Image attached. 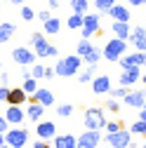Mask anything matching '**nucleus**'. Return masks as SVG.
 Listing matches in <instances>:
<instances>
[{"label": "nucleus", "mask_w": 146, "mask_h": 148, "mask_svg": "<svg viewBox=\"0 0 146 148\" xmlns=\"http://www.w3.org/2000/svg\"><path fill=\"white\" fill-rule=\"evenodd\" d=\"M80 66H83V57H78V54H71V57H64L57 61V66H54V73L61 78H71L76 75V73H80Z\"/></svg>", "instance_id": "obj_1"}, {"label": "nucleus", "mask_w": 146, "mask_h": 148, "mask_svg": "<svg viewBox=\"0 0 146 148\" xmlns=\"http://www.w3.org/2000/svg\"><path fill=\"white\" fill-rule=\"evenodd\" d=\"M125 54H127V40H120V38H111L101 49V57L106 61H120V57H125Z\"/></svg>", "instance_id": "obj_2"}, {"label": "nucleus", "mask_w": 146, "mask_h": 148, "mask_svg": "<svg viewBox=\"0 0 146 148\" xmlns=\"http://www.w3.org/2000/svg\"><path fill=\"white\" fill-rule=\"evenodd\" d=\"M31 42H33V52L38 54V57H57V54H59V47L50 45L43 33H33Z\"/></svg>", "instance_id": "obj_3"}, {"label": "nucleus", "mask_w": 146, "mask_h": 148, "mask_svg": "<svg viewBox=\"0 0 146 148\" xmlns=\"http://www.w3.org/2000/svg\"><path fill=\"white\" fill-rule=\"evenodd\" d=\"M28 141V132L21 127H10L7 132H5V143L10 148H24Z\"/></svg>", "instance_id": "obj_4"}, {"label": "nucleus", "mask_w": 146, "mask_h": 148, "mask_svg": "<svg viewBox=\"0 0 146 148\" xmlns=\"http://www.w3.org/2000/svg\"><path fill=\"white\" fill-rule=\"evenodd\" d=\"M104 125H106V118H104L101 108H87L85 110V129H97V132H101Z\"/></svg>", "instance_id": "obj_5"}, {"label": "nucleus", "mask_w": 146, "mask_h": 148, "mask_svg": "<svg viewBox=\"0 0 146 148\" xmlns=\"http://www.w3.org/2000/svg\"><path fill=\"white\" fill-rule=\"evenodd\" d=\"M99 14H83V28H80V33H83V38L85 40H90L92 35L99 31Z\"/></svg>", "instance_id": "obj_6"}, {"label": "nucleus", "mask_w": 146, "mask_h": 148, "mask_svg": "<svg viewBox=\"0 0 146 148\" xmlns=\"http://www.w3.org/2000/svg\"><path fill=\"white\" fill-rule=\"evenodd\" d=\"M106 141H108V146H113V148H130V143H132V134H130V129H120V132L108 134Z\"/></svg>", "instance_id": "obj_7"}, {"label": "nucleus", "mask_w": 146, "mask_h": 148, "mask_svg": "<svg viewBox=\"0 0 146 148\" xmlns=\"http://www.w3.org/2000/svg\"><path fill=\"white\" fill-rule=\"evenodd\" d=\"M127 45H132L134 52H146V28H144V26L132 28L130 38H127Z\"/></svg>", "instance_id": "obj_8"}, {"label": "nucleus", "mask_w": 146, "mask_h": 148, "mask_svg": "<svg viewBox=\"0 0 146 148\" xmlns=\"http://www.w3.org/2000/svg\"><path fill=\"white\" fill-rule=\"evenodd\" d=\"M12 59L19 66H33L35 64V52L28 47H14L12 49Z\"/></svg>", "instance_id": "obj_9"}, {"label": "nucleus", "mask_w": 146, "mask_h": 148, "mask_svg": "<svg viewBox=\"0 0 146 148\" xmlns=\"http://www.w3.org/2000/svg\"><path fill=\"white\" fill-rule=\"evenodd\" d=\"M146 61V52H132V54H125L120 57V68H132V66H144Z\"/></svg>", "instance_id": "obj_10"}, {"label": "nucleus", "mask_w": 146, "mask_h": 148, "mask_svg": "<svg viewBox=\"0 0 146 148\" xmlns=\"http://www.w3.org/2000/svg\"><path fill=\"white\" fill-rule=\"evenodd\" d=\"M31 101L33 103H40V106H52L54 103V94H52V92L47 89V87H38V89H35L33 92V94H31Z\"/></svg>", "instance_id": "obj_11"}, {"label": "nucleus", "mask_w": 146, "mask_h": 148, "mask_svg": "<svg viewBox=\"0 0 146 148\" xmlns=\"http://www.w3.org/2000/svg\"><path fill=\"white\" fill-rule=\"evenodd\" d=\"M137 80H141V71H139V66L125 68V71L120 73V85H123V87H132Z\"/></svg>", "instance_id": "obj_12"}, {"label": "nucleus", "mask_w": 146, "mask_h": 148, "mask_svg": "<svg viewBox=\"0 0 146 148\" xmlns=\"http://www.w3.org/2000/svg\"><path fill=\"white\" fill-rule=\"evenodd\" d=\"M123 101L130 106V108H144V101H146V92L141 89H134V92H127L123 97Z\"/></svg>", "instance_id": "obj_13"}, {"label": "nucleus", "mask_w": 146, "mask_h": 148, "mask_svg": "<svg viewBox=\"0 0 146 148\" xmlns=\"http://www.w3.org/2000/svg\"><path fill=\"white\" fill-rule=\"evenodd\" d=\"M35 129H38V136L43 141H52L54 136H57V127H54V122H35Z\"/></svg>", "instance_id": "obj_14"}, {"label": "nucleus", "mask_w": 146, "mask_h": 148, "mask_svg": "<svg viewBox=\"0 0 146 148\" xmlns=\"http://www.w3.org/2000/svg\"><path fill=\"white\" fill-rule=\"evenodd\" d=\"M5 120H7L10 125H17V127H19V125L26 120V113L21 110V106H10L7 113H5Z\"/></svg>", "instance_id": "obj_15"}, {"label": "nucleus", "mask_w": 146, "mask_h": 148, "mask_svg": "<svg viewBox=\"0 0 146 148\" xmlns=\"http://www.w3.org/2000/svg\"><path fill=\"white\" fill-rule=\"evenodd\" d=\"M99 141H101V134L97 129H85L78 136V143H85V146H99Z\"/></svg>", "instance_id": "obj_16"}, {"label": "nucleus", "mask_w": 146, "mask_h": 148, "mask_svg": "<svg viewBox=\"0 0 146 148\" xmlns=\"http://www.w3.org/2000/svg\"><path fill=\"white\" fill-rule=\"evenodd\" d=\"M92 89H94V94H108L111 92V78L108 75H99L92 80Z\"/></svg>", "instance_id": "obj_17"}, {"label": "nucleus", "mask_w": 146, "mask_h": 148, "mask_svg": "<svg viewBox=\"0 0 146 148\" xmlns=\"http://www.w3.org/2000/svg\"><path fill=\"white\" fill-rule=\"evenodd\" d=\"M26 101H28V94H26L21 87L10 89V97H7V103H10V106H21V103H26Z\"/></svg>", "instance_id": "obj_18"}, {"label": "nucleus", "mask_w": 146, "mask_h": 148, "mask_svg": "<svg viewBox=\"0 0 146 148\" xmlns=\"http://www.w3.org/2000/svg\"><path fill=\"white\" fill-rule=\"evenodd\" d=\"M78 139L71 136V134H57L54 136V148H76Z\"/></svg>", "instance_id": "obj_19"}, {"label": "nucleus", "mask_w": 146, "mask_h": 148, "mask_svg": "<svg viewBox=\"0 0 146 148\" xmlns=\"http://www.w3.org/2000/svg\"><path fill=\"white\" fill-rule=\"evenodd\" d=\"M108 14H111L113 21H130V10H127L125 5H113L111 10H108Z\"/></svg>", "instance_id": "obj_20"}, {"label": "nucleus", "mask_w": 146, "mask_h": 148, "mask_svg": "<svg viewBox=\"0 0 146 148\" xmlns=\"http://www.w3.org/2000/svg\"><path fill=\"white\" fill-rule=\"evenodd\" d=\"M130 33H132L130 21H113V35H116V38L127 40V38H130Z\"/></svg>", "instance_id": "obj_21"}, {"label": "nucleus", "mask_w": 146, "mask_h": 148, "mask_svg": "<svg viewBox=\"0 0 146 148\" xmlns=\"http://www.w3.org/2000/svg\"><path fill=\"white\" fill-rule=\"evenodd\" d=\"M43 113H45V106L33 103V101H31V106H28V110H26V118H28L31 122H38V120L43 118Z\"/></svg>", "instance_id": "obj_22"}, {"label": "nucleus", "mask_w": 146, "mask_h": 148, "mask_svg": "<svg viewBox=\"0 0 146 148\" xmlns=\"http://www.w3.org/2000/svg\"><path fill=\"white\" fill-rule=\"evenodd\" d=\"M12 35H14V24H10V21L0 24V42H7Z\"/></svg>", "instance_id": "obj_23"}, {"label": "nucleus", "mask_w": 146, "mask_h": 148, "mask_svg": "<svg viewBox=\"0 0 146 148\" xmlns=\"http://www.w3.org/2000/svg\"><path fill=\"white\" fill-rule=\"evenodd\" d=\"M92 49H94V45L90 42V40H85V38H83V40L76 45V54H78V57H85V54H90Z\"/></svg>", "instance_id": "obj_24"}, {"label": "nucleus", "mask_w": 146, "mask_h": 148, "mask_svg": "<svg viewBox=\"0 0 146 148\" xmlns=\"http://www.w3.org/2000/svg\"><path fill=\"white\" fill-rule=\"evenodd\" d=\"M99 59H101V52L94 47L90 54H85V57H83V64H87V66H97V64H99Z\"/></svg>", "instance_id": "obj_25"}, {"label": "nucleus", "mask_w": 146, "mask_h": 148, "mask_svg": "<svg viewBox=\"0 0 146 148\" xmlns=\"http://www.w3.org/2000/svg\"><path fill=\"white\" fill-rule=\"evenodd\" d=\"M87 0H71V10L76 14H87Z\"/></svg>", "instance_id": "obj_26"}, {"label": "nucleus", "mask_w": 146, "mask_h": 148, "mask_svg": "<svg viewBox=\"0 0 146 148\" xmlns=\"http://www.w3.org/2000/svg\"><path fill=\"white\" fill-rule=\"evenodd\" d=\"M59 19H54V16H50V19L45 21V33H50V35H54V33H57L59 31Z\"/></svg>", "instance_id": "obj_27"}, {"label": "nucleus", "mask_w": 146, "mask_h": 148, "mask_svg": "<svg viewBox=\"0 0 146 148\" xmlns=\"http://www.w3.org/2000/svg\"><path fill=\"white\" fill-rule=\"evenodd\" d=\"M21 89H24V92H26V94L31 97V94H33V92H35V89H38V80H35V78H26V80H24V85H21Z\"/></svg>", "instance_id": "obj_28"}, {"label": "nucleus", "mask_w": 146, "mask_h": 148, "mask_svg": "<svg viewBox=\"0 0 146 148\" xmlns=\"http://www.w3.org/2000/svg\"><path fill=\"white\" fill-rule=\"evenodd\" d=\"M68 28H73V31H76V28H83V14H76V12H73L71 16H68Z\"/></svg>", "instance_id": "obj_29"}, {"label": "nucleus", "mask_w": 146, "mask_h": 148, "mask_svg": "<svg viewBox=\"0 0 146 148\" xmlns=\"http://www.w3.org/2000/svg\"><path fill=\"white\" fill-rule=\"evenodd\" d=\"M94 68H97V66H87L85 71H80V73H78V80H80V82H92V73H94Z\"/></svg>", "instance_id": "obj_30"}, {"label": "nucleus", "mask_w": 146, "mask_h": 148, "mask_svg": "<svg viewBox=\"0 0 146 148\" xmlns=\"http://www.w3.org/2000/svg\"><path fill=\"white\" fill-rule=\"evenodd\" d=\"M116 5V0H94V7L99 10V12H108Z\"/></svg>", "instance_id": "obj_31"}, {"label": "nucleus", "mask_w": 146, "mask_h": 148, "mask_svg": "<svg viewBox=\"0 0 146 148\" xmlns=\"http://www.w3.org/2000/svg\"><path fill=\"white\" fill-rule=\"evenodd\" d=\"M130 134H146V120H137V122H132Z\"/></svg>", "instance_id": "obj_32"}, {"label": "nucleus", "mask_w": 146, "mask_h": 148, "mask_svg": "<svg viewBox=\"0 0 146 148\" xmlns=\"http://www.w3.org/2000/svg\"><path fill=\"white\" fill-rule=\"evenodd\" d=\"M73 113V106L71 103H61V106H57V115L59 118H68Z\"/></svg>", "instance_id": "obj_33"}, {"label": "nucleus", "mask_w": 146, "mask_h": 148, "mask_svg": "<svg viewBox=\"0 0 146 148\" xmlns=\"http://www.w3.org/2000/svg\"><path fill=\"white\" fill-rule=\"evenodd\" d=\"M108 94H111V99H123V97L127 94V87H123V85H120V87H116V89L111 87V92H108Z\"/></svg>", "instance_id": "obj_34"}, {"label": "nucleus", "mask_w": 146, "mask_h": 148, "mask_svg": "<svg viewBox=\"0 0 146 148\" xmlns=\"http://www.w3.org/2000/svg\"><path fill=\"white\" fill-rule=\"evenodd\" d=\"M31 78H35V80L45 78V66H33L31 68Z\"/></svg>", "instance_id": "obj_35"}, {"label": "nucleus", "mask_w": 146, "mask_h": 148, "mask_svg": "<svg viewBox=\"0 0 146 148\" xmlns=\"http://www.w3.org/2000/svg\"><path fill=\"white\" fill-rule=\"evenodd\" d=\"M104 129H106L108 134H113V132H120L123 125H120V122H106V125H104Z\"/></svg>", "instance_id": "obj_36"}, {"label": "nucleus", "mask_w": 146, "mask_h": 148, "mask_svg": "<svg viewBox=\"0 0 146 148\" xmlns=\"http://www.w3.org/2000/svg\"><path fill=\"white\" fill-rule=\"evenodd\" d=\"M21 16H24V19H26V21H31V19H33V16H35V12H33L31 7H26V5H24V7H21Z\"/></svg>", "instance_id": "obj_37"}, {"label": "nucleus", "mask_w": 146, "mask_h": 148, "mask_svg": "<svg viewBox=\"0 0 146 148\" xmlns=\"http://www.w3.org/2000/svg\"><path fill=\"white\" fill-rule=\"evenodd\" d=\"M7 97H10V87L7 85H0V101L7 103Z\"/></svg>", "instance_id": "obj_38"}, {"label": "nucleus", "mask_w": 146, "mask_h": 148, "mask_svg": "<svg viewBox=\"0 0 146 148\" xmlns=\"http://www.w3.org/2000/svg\"><path fill=\"white\" fill-rule=\"evenodd\" d=\"M106 108H108V110H113V113H118V108H120L118 99H111V101H106Z\"/></svg>", "instance_id": "obj_39"}, {"label": "nucleus", "mask_w": 146, "mask_h": 148, "mask_svg": "<svg viewBox=\"0 0 146 148\" xmlns=\"http://www.w3.org/2000/svg\"><path fill=\"white\" fill-rule=\"evenodd\" d=\"M7 129H10V122L5 120V115H0V134H5Z\"/></svg>", "instance_id": "obj_40"}, {"label": "nucleus", "mask_w": 146, "mask_h": 148, "mask_svg": "<svg viewBox=\"0 0 146 148\" xmlns=\"http://www.w3.org/2000/svg\"><path fill=\"white\" fill-rule=\"evenodd\" d=\"M50 16H52V14H50V10H40V12H38V19H40L43 24H45V21L50 19Z\"/></svg>", "instance_id": "obj_41"}, {"label": "nucleus", "mask_w": 146, "mask_h": 148, "mask_svg": "<svg viewBox=\"0 0 146 148\" xmlns=\"http://www.w3.org/2000/svg\"><path fill=\"white\" fill-rule=\"evenodd\" d=\"M33 148H52V146H50L47 141H35V143H33Z\"/></svg>", "instance_id": "obj_42"}, {"label": "nucleus", "mask_w": 146, "mask_h": 148, "mask_svg": "<svg viewBox=\"0 0 146 148\" xmlns=\"http://www.w3.org/2000/svg\"><path fill=\"white\" fill-rule=\"evenodd\" d=\"M61 5V0H50V10H57Z\"/></svg>", "instance_id": "obj_43"}, {"label": "nucleus", "mask_w": 146, "mask_h": 148, "mask_svg": "<svg viewBox=\"0 0 146 148\" xmlns=\"http://www.w3.org/2000/svg\"><path fill=\"white\" fill-rule=\"evenodd\" d=\"M45 78H47V80L54 78V68H45Z\"/></svg>", "instance_id": "obj_44"}, {"label": "nucleus", "mask_w": 146, "mask_h": 148, "mask_svg": "<svg viewBox=\"0 0 146 148\" xmlns=\"http://www.w3.org/2000/svg\"><path fill=\"white\" fill-rule=\"evenodd\" d=\"M130 5H146V0H127Z\"/></svg>", "instance_id": "obj_45"}, {"label": "nucleus", "mask_w": 146, "mask_h": 148, "mask_svg": "<svg viewBox=\"0 0 146 148\" xmlns=\"http://www.w3.org/2000/svg\"><path fill=\"white\" fill-rule=\"evenodd\" d=\"M7 80H10V78H7V73H3V75H0V85H7Z\"/></svg>", "instance_id": "obj_46"}, {"label": "nucleus", "mask_w": 146, "mask_h": 148, "mask_svg": "<svg viewBox=\"0 0 146 148\" xmlns=\"http://www.w3.org/2000/svg\"><path fill=\"white\" fill-rule=\"evenodd\" d=\"M10 3H14V5H26V0H10Z\"/></svg>", "instance_id": "obj_47"}, {"label": "nucleus", "mask_w": 146, "mask_h": 148, "mask_svg": "<svg viewBox=\"0 0 146 148\" xmlns=\"http://www.w3.org/2000/svg\"><path fill=\"white\" fill-rule=\"evenodd\" d=\"M76 148H99V146H85V143H78Z\"/></svg>", "instance_id": "obj_48"}, {"label": "nucleus", "mask_w": 146, "mask_h": 148, "mask_svg": "<svg viewBox=\"0 0 146 148\" xmlns=\"http://www.w3.org/2000/svg\"><path fill=\"white\" fill-rule=\"evenodd\" d=\"M139 120H146V108H141V115H139Z\"/></svg>", "instance_id": "obj_49"}, {"label": "nucleus", "mask_w": 146, "mask_h": 148, "mask_svg": "<svg viewBox=\"0 0 146 148\" xmlns=\"http://www.w3.org/2000/svg\"><path fill=\"white\" fill-rule=\"evenodd\" d=\"M5 143V134H0V146H3Z\"/></svg>", "instance_id": "obj_50"}, {"label": "nucleus", "mask_w": 146, "mask_h": 148, "mask_svg": "<svg viewBox=\"0 0 146 148\" xmlns=\"http://www.w3.org/2000/svg\"><path fill=\"white\" fill-rule=\"evenodd\" d=\"M0 148H10V146H7V143H3V146H0Z\"/></svg>", "instance_id": "obj_51"}, {"label": "nucleus", "mask_w": 146, "mask_h": 148, "mask_svg": "<svg viewBox=\"0 0 146 148\" xmlns=\"http://www.w3.org/2000/svg\"><path fill=\"white\" fill-rule=\"evenodd\" d=\"M0 68H3V61H0Z\"/></svg>", "instance_id": "obj_52"}, {"label": "nucleus", "mask_w": 146, "mask_h": 148, "mask_svg": "<svg viewBox=\"0 0 146 148\" xmlns=\"http://www.w3.org/2000/svg\"><path fill=\"white\" fill-rule=\"evenodd\" d=\"M106 148H113V146H106Z\"/></svg>", "instance_id": "obj_53"}, {"label": "nucleus", "mask_w": 146, "mask_h": 148, "mask_svg": "<svg viewBox=\"0 0 146 148\" xmlns=\"http://www.w3.org/2000/svg\"><path fill=\"white\" fill-rule=\"evenodd\" d=\"M144 108H146V101H144Z\"/></svg>", "instance_id": "obj_54"}, {"label": "nucleus", "mask_w": 146, "mask_h": 148, "mask_svg": "<svg viewBox=\"0 0 146 148\" xmlns=\"http://www.w3.org/2000/svg\"><path fill=\"white\" fill-rule=\"evenodd\" d=\"M0 3H5V0H0Z\"/></svg>", "instance_id": "obj_55"}, {"label": "nucleus", "mask_w": 146, "mask_h": 148, "mask_svg": "<svg viewBox=\"0 0 146 148\" xmlns=\"http://www.w3.org/2000/svg\"><path fill=\"white\" fill-rule=\"evenodd\" d=\"M144 148H146V143H144Z\"/></svg>", "instance_id": "obj_56"}, {"label": "nucleus", "mask_w": 146, "mask_h": 148, "mask_svg": "<svg viewBox=\"0 0 146 148\" xmlns=\"http://www.w3.org/2000/svg\"><path fill=\"white\" fill-rule=\"evenodd\" d=\"M144 85H146V82H144Z\"/></svg>", "instance_id": "obj_57"}]
</instances>
